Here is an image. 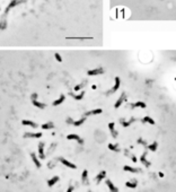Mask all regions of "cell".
I'll return each mask as SVG.
<instances>
[{
    "label": "cell",
    "instance_id": "obj_1",
    "mask_svg": "<svg viewBox=\"0 0 176 192\" xmlns=\"http://www.w3.org/2000/svg\"><path fill=\"white\" fill-rule=\"evenodd\" d=\"M24 1H25V0H11V1L8 4V6L6 7V10H5V15H7V14H8L9 11L11 10V9L15 8V7H16V6H18V5L23 4Z\"/></svg>",
    "mask_w": 176,
    "mask_h": 192
},
{
    "label": "cell",
    "instance_id": "obj_2",
    "mask_svg": "<svg viewBox=\"0 0 176 192\" xmlns=\"http://www.w3.org/2000/svg\"><path fill=\"white\" fill-rule=\"evenodd\" d=\"M120 85H121V79H120V77H115V84H114V86H113V88L111 89L108 93L114 94L115 92H117V89L120 88Z\"/></svg>",
    "mask_w": 176,
    "mask_h": 192
},
{
    "label": "cell",
    "instance_id": "obj_3",
    "mask_svg": "<svg viewBox=\"0 0 176 192\" xmlns=\"http://www.w3.org/2000/svg\"><path fill=\"white\" fill-rule=\"evenodd\" d=\"M104 72L103 68H96V69H91V70H88L87 74L89 76H97V75H102Z\"/></svg>",
    "mask_w": 176,
    "mask_h": 192
},
{
    "label": "cell",
    "instance_id": "obj_4",
    "mask_svg": "<svg viewBox=\"0 0 176 192\" xmlns=\"http://www.w3.org/2000/svg\"><path fill=\"white\" fill-rule=\"evenodd\" d=\"M124 101H127V95H125V93H122V94H121V96L119 97V99L116 101V103L114 104V108H115V109L120 108V106L122 105V103H123Z\"/></svg>",
    "mask_w": 176,
    "mask_h": 192
},
{
    "label": "cell",
    "instance_id": "obj_5",
    "mask_svg": "<svg viewBox=\"0 0 176 192\" xmlns=\"http://www.w3.org/2000/svg\"><path fill=\"white\" fill-rule=\"evenodd\" d=\"M67 138H68L69 140H76V141H78V144H80V145H83V144H84V140L81 139V138L79 137L78 135H74V133L68 135V136H67Z\"/></svg>",
    "mask_w": 176,
    "mask_h": 192
},
{
    "label": "cell",
    "instance_id": "obj_6",
    "mask_svg": "<svg viewBox=\"0 0 176 192\" xmlns=\"http://www.w3.org/2000/svg\"><path fill=\"white\" fill-rule=\"evenodd\" d=\"M59 160H60V162H61V163H62V164H63V165H66L67 167H69V168H72V169L77 168V166H76V165H74V164H72V163H70V162H69V160L64 159L63 157H60V158H59Z\"/></svg>",
    "mask_w": 176,
    "mask_h": 192
},
{
    "label": "cell",
    "instance_id": "obj_7",
    "mask_svg": "<svg viewBox=\"0 0 176 192\" xmlns=\"http://www.w3.org/2000/svg\"><path fill=\"white\" fill-rule=\"evenodd\" d=\"M42 133L41 132H25L24 133V138H41Z\"/></svg>",
    "mask_w": 176,
    "mask_h": 192
},
{
    "label": "cell",
    "instance_id": "obj_8",
    "mask_svg": "<svg viewBox=\"0 0 176 192\" xmlns=\"http://www.w3.org/2000/svg\"><path fill=\"white\" fill-rule=\"evenodd\" d=\"M38 156H40L41 159H44L45 158V155H44V142H40V144H38Z\"/></svg>",
    "mask_w": 176,
    "mask_h": 192
},
{
    "label": "cell",
    "instance_id": "obj_9",
    "mask_svg": "<svg viewBox=\"0 0 176 192\" xmlns=\"http://www.w3.org/2000/svg\"><path fill=\"white\" fill-rule=\"evenodd\" d=\"M21 124L23 125H27V127H31V128H37V123L33 122V121L31 120H23L21 121Z\"/></svg>",
    "mask_w": 176,
    "mask_h": 192
},
{
    "label": "cell",
    "instance_id": "obj_10",
    "mask_svg": "<svg viewBox=\"0 0 176 192\" xmlns=\"http://www.w3.org/2000/svg\"><path fill=\"white\" fill-rule=\"evenodd\" d=\"M106 185L108 186V189H110V191L111 192H119V190H117V188L114 185V184L112 183V181L111 180H106Z\"/></svg>",
    "mask_w": 176,
    "mask_h": 192
},
{
    "label": "cell",
    "instance_id": "obj_11",
    "mask_svg": "<svg viewBox=\"0 0 176 192\" xmlns=\"http://www.w3.org/2000/svg\"><path fill=\"white\" fill-rule=\"evenodd\" d=\"M7 28V19L6 15H4L0 19V31H5Z\"/></svg>",
    "mask_w": 176,
    "mask_h": 192
},
{
    "label": "cell",
    "instance_id": "obj_12",
    "mask_svg": "<svg viewBox=\"0 0 176 192\" xmlns=\"http://www.w3.org/2000/svg\"><path fill=\"white\" fill-rule=\"evenodd\" d=\"M32 103H33V105L36 106L37 109H40V110H43V109H45V106H46L44 103H42V102L37 101V99H33Z\"/></svg>",
    "mask_w": 176,
    "mask_h": 192
},
{
    "label": "cell",
    "instance_id": "obj_13",
    "mask_svg": "<svg viewBox=\"0 0 176 192\" xmlns=\"http://www.w3.org/2000/svg\"><path fill=\"white\" fill-rule=\"evenodd\" d=\"M69 95H70L71 97H73L76 101H81V99L84 98V96H85V92L81 91V93L78 94V95H76V94H73V93H69Z\"/></svg>",
    "mask_w": 176,
    "mask_h": 192
},
{
    "label": "cell",
    "instance_id": "obj_14",
    "mask_svg": "<svg viewBox=\"0 0 176 192\" xmlns=\"http://www.w3.org/2000/svg\"><path fill=\"white\" fill-rule=\"evenodd\" d=\"M102 112H103L102 109H95V110H90V111H88V112H86L85 115L86 116H88V115H96V114H100Z\"/></svg>",
    "mask_w": 176,
    "mask_h": 192
},
{
    "label": "cell",
    "instance_id": "obj_15",
    "mask_svg": "<svg viewBox=\"0 0 176 192\" xmlns=\"http://www.w3.org/2000/svg\"><path fill=\"white\" fill-rule=\"evenodd\" d=\"M134 121H136V119H134V118H131L129 121H124V119H121V120H120V122H121V124L123 125V127L127 128V127H129L131 123H133Z\"/></svg>",
    "mask_w": 176,
    "mask_h": 192
},
{
    "label": "cell",
    "instance_id": "obj_16",
    "mask_svg": "<svg viewBox=\"0 0 176 192\" xmlns=\"http://www.w3.org/2000/svg\"><path fill=\"white\" fill-rule=\"evenodd\" d=\"M64 99H66V96H64L63 94H61L59 98H58V99H55V101L53 102V105H54V106L60 105V104H62V103H63V102H64Z\"/></svg>",
    "mask_w": 176,
    "mask_h": 192
},
{
    "label": "cell",
    "instance_id": "obj_17",
    "mask_svg": "<svg viewBox=\"0 0 176 192\" xmlns=\"http://www.w3.org/2000/svg\"><path fill=\"white\" fill-rule=\"evenodd\" d=\"M108 128H110V131H111V133H112V137L113 138H116L117 137V132L115 131V129H114V123H113V122L108 123Z\"/></svg>",
    "mask_w": 176,
    "mask_h": 192
},
{
    "label": "cell",
    "instance_id": "obj_18",
    "mask_svg": "<svg viewBox=\"0 0 176 192\" xmlns=\"http://www.w3.org/2000/svg\"><path fill=\"white\" fill-rule=\"evenodd\" d=\"M31 157H32V159H33V162H34L35 166H36V167H38V168H40V167L42 166V165H41L40 160H38V158H37V157H36V155L34 154V153H32V154H31Z\"/></svg>",
    "mask_w": 176,
    "mask_h": 192
},
{
    "label": "cell",
    "instance_id": "obj_19",
    "mask_svg": "<svg viewBox=\"0 0 176 192\" xmlns=\"http://www.w3.org/2000/svg\"><path fill=\"white\" fill-rule=\"evenodd\" d=\"M131 108H140V109H146V103L141 101H138L137 103L134 104H131Z\"/></svg>",
    "mask_w": 176,
    "mask_h": 192
},
{
    "label": "cell",
    "instance_id": "obj_20",
    "mask_svg": "<svg viewBox=\"0 0 176 192\" xmlns=\"http://www.w3.org/2000/svg\"><path fill=\"white\" fill-rule=\"evenodd\" d=\"M141 121L143 123H150V124H155V121H154V119H151L150 116H144V118L141 119Z\"/></svg>",
    "mask_w": 176,
    "mask_h": 192
},
{
    "label": "cell",
    "instance_id": "obj_21",
    "mask_svg": "<svg viewBox=\"0 0 176 192\" xmlns=\"http://www.w3.org/2000/svg\"><path fill=\"white\" fill-rule=\"evenodd\" d=\"M58 181H59V176H53L51 180H49V181H47V185H49V186H53Z\"/></svg>",
    "mask_w": 176,
    "mask_h": 192
},
{
    "label": "cell",
    "instance_id": "obj_22",
    "mask_svg": "<svg viewBox=\"0 0 176 192\" xmlns=\"http://www.w3.org/2000/svg\"><path fill=\"white\" fill-rule=\"evenodd\" d=\"M105 176H106V173H105V171H102V172H100L99 174H97V176H96V182H97V183H99V182L102 181V180L104 179Z\"/></svg>",
    "mask_w": 176,
    "mask_h": 192
},
{
    "label": "cell",
    "instance_id": "obj_23",
    "mask_svg": "<svg viewBox=\"0 0 176 192\" xmlns=\"http://www.w3.org/2000/svg\"><path fill=\"white\" fill-rule=\"evenodd\" d=\"M123 169H124L125 172H131V173H137V172H140L139 169L133 168V167H131V166H128V165H125V166L123 167Z\"/></svg>",
    "mask_w": 176,
    "mask_h": 192
},
{
    "label": "cell",
    "instance_id": "obj_24",
    "mask_svg": "<svg viewBox=\"0 0 176 192\" xmlns=\"http://www.w3.org/2000/svg\"><path fill=\"white\" fill-rule=\"evenodd\" d=\"M53 128H54L53 122H46L44 124H42V129H44V130H49V129H53Z\"/></svg>",
    "mask_w": 176,
    "mask_h": 192
},
{
    "label": "cell",
    "instance_id": "obj_25",
    "mask_svg": "<svg viewBox=\"0 0 176 192\" xmlns=\"http://www.w3.org/2000/svg\"><path fill=\"white\" fill-rule=\"evenodd\" d=\"M85 121H86V118H85V116H83L81 119H79V120L74 121V122H73V125H74V127H79V125H81L84 122H85Z\"/></svg>",
    "mask_w": 176,
    "mask_h": 192
},
{
    "label": "cell",
    "instance_id": "obj_26",
    "mask_svg": "<svg viewBox=\"0 0 176 192\" xmlns=\"http://www.w3.org/2000/svg\"><path fill=\"white\" fill-rule=\"evenodd\" d=\"M87 176H88V172H87V171H84V172H83V175H81V181H83L84 184H87V183H88Z\"/></svg>",
    "mask_w": 176,
    "mask_h": 192
},
{
    "label": "cell",
    "instance_id": "obj_27",
    "mask_svg": "<svg viewBox=\"0 0 176 192\" xmlns=\"http://www.w3.org/2000/svg\"><path fill=\"white\" fill-rule=\"evenodd\" d=\"M146 156H147V152H144L143 154H142V156H141V162L143 163L144 165H146V166H149V165H150V163L149 162H147V159H146Z\"/></svg>",
    "mask_w": 176,
    "mask_h": 192
},
{
    "label": "cell",
    "instance_id": "obj_28",
    "mask_svg": "<svg viewBox=\"0 0 176 192\" xmlns=\"http://www.w3.org/2000/svg\"><path fill=\"white\" fill-rule=\"evenodd\" d=\"M125 185H127L128 188L134 189L137 186V181H136V180H133V181H131V182H127V183H125Z\"/></svg>",
    "mask_w": 176,
    "mask_h": 192
},
{
    "label": "cell",
    "instance_id": "obj_29",
    "mask_svg": "<svg viewBox=\"0 0 176 192\" xmlns=\"http://www.w3.org/2000/svg\"><path fill=\"white\" fill-rule=\"evenodd\" d=\"M157 146H158L157 141H154L151 145L148 146V149H149V150H153V152H155V150H157Z\"/></svg>",
    "mask_w": 176,
    "mask_h": 192
},
{
    "label": "cell",
    "instance_id": "obj_30",
    "mask_svg": "<svg viewBox=\"0 0 176 192\" xmlns=\"http://www.w3.org/2000/svg\"><path fill=\"white\" fill-rule=\"evenodd\" d=\"M108 148L113 152H119V147L116 145H113V144H108Z\"/></svg>",
    "mask_w": 176,
    "mask_h": 192
},
{
    "label": "cell",
    "instance_id": "obj_31",
    "mask_svg": "<svg viewBox=\"0 0 176 192\" xmlns=\"http://www.w3.org/2000/svg\"><path fill=\"white\" fill-rule=\"evenodd\" d=\"M85 85H86V82H81V84H79V85H77V86H76V87H74V91H76V92H78V91H80V89H81V88H83V87H84V86H85Z\"/></svg>",
    "mask_w": 176,
    "mask_h": 192
},
{
    "label": "cell",
    "instance_id": "obj_32",
    "mask_svg": "<svg viewBox=\"0 0 176 192\" xmlns=\"http://www.w3.org/2000/svg\"><path fill=\"white\" fill-rule=\"evenodd\" d=\"M54 58H55V60H57V61L62 62V58H61V55H60L59 53H55V54H54Z\"/></svg>",
    "mask_w": 176,
    "mask_h": 192
},
{
    "label": "cell",
    "instance_id": "obj_33",
    "mask_svg": "<svg viewBox=\"0 0 176 192\" xmlns=\"http://www.w3.org/2000/svg\"><path fill=\"white\" fill-rule=\"evenodd\" d=\"M138 144H140V145H143V146H146V147H148V145H147V142L144 141V140H142L141 138H139V139H138Z\"/></svg>",
    "mask_w": 176,
    "mask_h": 192
},
{
    "label": "cell",
    "instance_id": "obj_34",
    "mask_svg": "<svg viewBox=\"0 0 176 192\" xmlns=\"http://www.w3.org/2000/svg\"><path fill=\"white\" fill-rule=\"evenodd\" d=\"M66 122H67V123H68V124H73V122H74V121H73V120H72V119H71V118H67V120H66Z\"/></svg>",
    "mask_w": 176,
    "mask_h": 192
},
{
    "label": "cell",
    "instance_id": "obj_35",
    "mask_svg": "<svg viewBox=\"0 0 176 192\" xmlns=\"http://www.w3.org/2000/svg\"><path fill=\"white\" fill-rule=\"evenodd\" d=\"M33 99H37V94L36 93H33L31 95V101H33Z\"/></svg>",
    "mask_w": 176,
    "mask_h": 192
},
{
    "label": "cell",
    "instance_id": "obj_36",
    "mask_svg": "<svg viewBox=\"0 0 176 192\" xmlns=\"http://www.w3.org/2000/svg\"><path fill=\"white\" fill-rule=\"evenodd\" d=\"M72 191H73V186L70 185V186L68 188V190H67V192H72Z\"/></svg>",
    "mask_w": 176,
    "mask_h": 192
},
{
    "label": "cell",
    "instance_id": "obj_37",
    "mask_svg": "<svg viewBox=\"0 0 176 192\" xmlns=\"http://www.w3.org/2000/svg\"><path fill=\"white\" fill-rule=\"evenodd\" d=\"M88 192H93V191H88Z\"/></svg>",
    "mask_w": 176,
    "mask_h": 192
}]
</instances>
